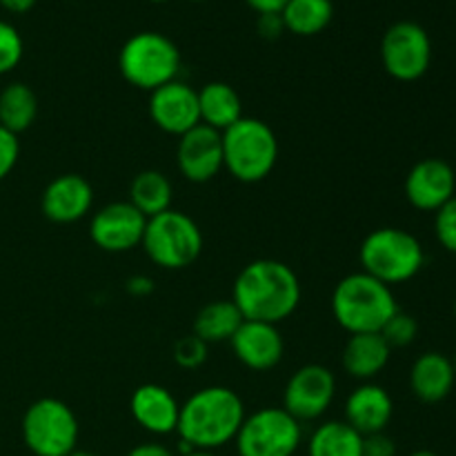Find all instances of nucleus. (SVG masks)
Returning <instances> with one entry per match:
<instances>
[{
	"label": "nucleus",
	"instance_id": "f257e3e1",
	"mask_svg": "<svg viewBox=\"0 0 456 456\" xmlns=\"http://www.w3.org/2000/svg\"><path fill=\"white\" fill-rule=\"evenodd\" d=\"M232 301L245 321L279 325L298 310L301 281L288 263L258 258L236 276Z\"/></svg>",
	"mask_w": 456,
	"mask_h": 456
},
{
	"label": "nucleus",
	"instance_id": "5701e85b",
	"mask_svg": "<svg viewBox=\"0 0 456 456\" xmlns=\"http://www.w3.org/2000/svg\"><path fill=\"white\" fill-rule=\"evenodd\" d=\"M174 187L172 181L159 169H145L134 176L129 185V203L145 218H154L159 214L172 209Z\"/></svg>",
	"mask_w": 456,
	"mask_h": 456
},
{
	"label": "nucleus",
	"instance_id": "f8f14e48",
	"mask_svg": "<svg viewBox=\"0 0 456 456\" xmlns=\"http://www.w3.org/2000/svg\"><path fill=\"white\" fill-rule=\"evenodd\" d=\"M147 218L129 200H116L98 209L89 221V236L102 252L123 254L142 243Z\"/></svg>",
	"mask_w": 456,
	"mask_h": 456
},
{
	"label": "nucleus",
	"instance_id": "c85d7f7f",
	"mask_svg": "<svg viewBox=\"0 0 456 456\" xmlns=\"http://www.w3.org/2000/svg\"><path fill=\"white\" fill-rule=\"evenodd\" d=\"M174 363L183 370H196L208 361V343L200 341L194 332L178 338L172 347Z\"/></svg>",
	"mask_w": 456,
	"mask_h": 456
},
{
	"label": "nucleus",
	"instance_id": "cd10ccee",
	"mask_svg": "<svg viewBox=\"0 0 456 456\" xmlns=\"http://www.w3.org/2000/svg\"><path fill=\"white\" fill-rule=\"evenodd\" d=\"M25 53V43H22L20 31L7 20H0V76L16 69Z\"/></svg>",
	"mask_w": 456,
	"mask_h": 456
},
{
	"label": "nucleus",
	"instance_id": "423d86ee",
	"mask_svg": "<svg viewBox=\"0 0 456 456\" xmlns=\"http://www.w3.org/2000/svg\"><path fill=\"white\" fill-rule=\"evenodd\" d=\"M118 69L132 87L154 92L176 80L181 71V52L165 34L138 31L120 47Z\"/></svg>",
	"mask_w": 456,
	"mask_h": 456
},
{
	"label": "nucleus",
	"instance_id": "4c0bfd02",
	"mask_svg": "<svg viewBox=\"0 0 456 456\" xmlns=\"http://www.w3.org/2000/svg\"><path fill=\"white\" fill-rule=\"evenodd\" d=\"M36 3H38V0H0V4H3V7L12 13L31 12V9L36 7Z\"/></svg>",
	"mask_w": 456,
	"mask_h": 456
},
{
	"label": "nucleus",
	"instance_id": "20e7f679",
	"mask_svg": "<svg viewBox=\"0 0 456 456\" xmlns=\"http://www.w3.org/2000/svg\"><path fill=\"white\" fill-rule=\"evenodd\" d=\"M279 160V138L261 118L243 116L223 132V167L239 183L254 185L274 172Z\"/></svg>",
	"mask_w": 456,
	"mask_h": 456
},
{
	"label": "nucleus",
	"instance_id": "aec40b11",
	"mask_svg": "<svg viewBox=\"0 0 456 456\" xmlns=\"http://www.w3.org/2000/svg\"><path fill=\"white\" fill-rule=\"evenodd\" d=\"M392 347L387 346L381 332L350 334L346 347H343L341 363L343 370L356 381H372L390 363Z\"/></svg>",
	"mask_w": 456,
	"mask_h": 456
},
{
	"label": "nucleus",
	"instance_id": "e433bc0d",
	"mask_svg": "<svg viewBox=\"0 0 456 456\" xmlns=\"http://www.w3.org/2000/svg\"><path fill=\"white\" fill-rule=\"evenodd\" d=\"M127 289L132 294H138V297H145V294H150L154 289V285H151V281L147 276H132L127 281Z\"/></svg>",
	"mask_w": 456,
	"mask_h": 456
},
{
	"label": "nucleus",
	"instance_id": "37998d69",
	"mask_svg": "<svg viewBox=\"0 0 456 456\" xmlns=\"http://www.w3.org/2000/svg\"><path fill=\"white\" fill-rule=\"evenodd\" d=\"M452 365H454V374H456V356L452 359Z\"/></svg>",
	"mask_w": 456,
	"mask_h": 456
},
{
	"label": "nucleus",
	"instance_id": "a878e982",
	"mask_svg": "<svg viewBox=\"0 0 456 456\" xmlns=\"http://www.w3.org/2000/svg\"><path fill=\"white\" fill-rule=\"evenodd\" d=\"M38 116V98L25 83H9L0 92V125L12 134H22Z\"/></svg>",
	"mask_w": 456,
	"mask_h": 456
},
{
	"label": "nucleus",
	"instance_id": "9d476101",
	"mask_svg": "<svg viewBox=\"0 0 456 456\" xmlns=\"http://www.w3.org/2000/svg\"><path fill=\"white\" fill-rule=\"evenodd\" d=\"M383 69L401 83L423 78L432 62V40L419 22L399 20L381 38Z\"/></svg>",
	"mask_w": 456,
	"mask_h": 456
},
{
	"label": "nucleus",
	"instance_id": "c9c22d12",
	"mask_svg": "<svg viewBox=\"0 0 456 456\" xmlns=\"http://www.w3.org/2000/svg\"><path fill=\"white\" fill-rule=\"evenodd\" d=\"M245 3L261 16V13H281L288 0H245Z\"/></svg>",
	"mask_w": 456,
	"mask_h": 456
},
{
	"label": "nucleus",
	"instance_id": "ea45409f",
	"mask_svg": "<svg viewBox=\"0 0 456 456\" xmlns=\"http://www.w3.org/2000/svg\"><path fill=\"white\" fill-rule=\"evenodd\" d=\"M69 456H98L96 452H87V450H74Z\"/></svg>",
	"mask_w": 456,
	"mask_h": 456
},
{
	"label": "nucleus",
	"instance_id": "7ed1b4c3",
	"mask_svg": "<svg viewBox=\"0 0 456 456\" xmlns=\"http://www.w3.org/2000/svg\"><path fill=\"white\" fill-rule=\"evenodd\" d=\"M399 312L390 285L365 272L347 274L332 292V314L350 334L381 332L387 321Z\"/></svg>",
	"mask_w": 456,
	"mask_h": 456
},
{
	"label": "nucleus",
	"instance_id": "1a4fd4ad",
	"mask_svg": "<svg viewBox=\"0 0 456 456\" xmlns=\"http://www.w3.org/2000/svg\"><path fill=\"white\" fill-rule=\"evenodd\" d=\"M303 441L301 423L283 408H261L248 414L236 435L239 456H294Z\"/></svg>",
	"mask_w": 456,
	"mask_h": 456
},
{
	"label": "nucleus",
	"instance_id": "79ce46f5",
	"mask_svg": "<svg viewBox=\"0 0 456 456\" xmlns=\"http://www.w3.org/2000/svg\"><path fill=\"white\" fill-rule=\"evenodd\" d=\"M150 3H167V0H150Z\"/></svg>",
	"mask_w": 456,
	"mask_h": 456
},
{
	"label": "nucleus",
	"instance_id": "b1692460",
	"mask_svg": "<svg viewBox=\"0 0 456 456\" xmlns=\"http://www.w3.org/2000/svg\"><path fill=\"white\" fill-rule=\"evenodd\" d=\"M243 321V314L234 301H214L200 307L199 314H196L194 334L208 346L225 343L232 341Z\"/></svg>",
	"mask_w": 456,
	"mask_h": 456
},
{
	"label": "nucleus",
	"instance_id": "393cba45",
	"mask_svg": "<svg viewBox=\"0 0 456 456\" xmlns=\"http://www.w3.org/2000/svg\"><path fill=\"white\" fill-rule=\"evenodd\" d=\"M307 456H363V436L346 421H328L312 432Z\"/></svg>",
	"mask_w": 456,
	"mask_h": 456
},
{
	"label": "nucleus",
	"instance_id": "dca6fc26",
	"mask_svg": "<svg viewBox=\"0 0 456 456\" xmlns=\"http://www.w3.org/2000/svg\"><path fill=\"white\" fill-rule=\"evenodd\" d=\"M230 346L236 359L254 372H270L285 354V341L279 328L261 321H243Z\"/></svg>",
	"mask_w": 456,
	"mask_h": 456
},
{
	"label": "nucleus",
	"instance_id": "a19ab883",
	"mask_svg": "<svg viewBox=\"0 0 456 456\" xmlns=\"http://www.w3.org/2000/svg\"><path fill=\"white\" fill-rule=\"evenodd\" d=\"M185 456H218V454L205 452V450H194V452H190V454H185Z\"/></svg>",
	"mask_w": 456,
	"mask_h": 456
},
{
	"label": "nucleus",
	"instance_id": "39448f33",
	"mask_svg": "<svg viewBox=\"0 0 456 456\" xmlns=\"http://www.w3.org/2000/svg\"><path fill=\"white\" fill-rule=\"evenodd\" d=\"M365 274L386 285H399L414 279L426 263V252L414 234L401 227H379L370 232L359 249Z\"/></svg>",
	"mask_w": 456,
	"mask_h": 456
},
{
	"label": "nucleus",
	"instance_id": "9b49d317",
	"mask_svg": "<svg viewBox=\"0 0 456 456\" xmlns=\"http://www.w3.org/2000/svg\"><path fill=\"white\" fill-rule=\"evenodd\" d=\"M337 396V379L325 365L310 363L289 377L283 395V410L298 423L323 417Z\"/></svg>",
	"mask_w": 456,
	"mask_h": 456
},
{
	"label": "nucleus",
	"instance_id": "ddd939ff",
	"mask_svg": "<svg viewBox=\"0 0 456 456\" xmlns=\"http://www.w3.org/2000/svg\"><path fill=\"white\" fill-rule=\"evenodd\" d=\"M150 118L165 134L181 138L200 125L199 92L183 80H172L150 92Z\"/></svg>",
	"mask_w": 456,
	"mask_h": 456
},
{
	"label": "nucleus",
	"instance_id": "f3484780",
	"mask_svg": "<svg viewBox=\"0 0 456 456\" xmlns=\"http://www.w3.org/2000/svg\"><path fill=\"white\" fill-rule=\"evenodd\" d=\"M94 190L80 174H61L40 196L43 216L58 225H69L92 212Z\"/></svg>",
	"mask_w": 456,
	"mask_h": 456
},
{
	"label": "nucleus",
	"instance_id": "6e6552de",
	"mask_svg": "<svg viewBox=\"0 0 456 456\" xmlns=\"http://www.w3.org/2000/svg\"><path fill=\"white\" fill-rule=\"evenodd\" d=\"M22 441L34 456H69L78 444V419L61 399L45 396L22 414Z\"/></svg>",
	"mask_w": 456,
	"mask_h": 456
},
{
	"label": "nucleus",
	"instance_id": "f704fd0d",
	"mask_svg": "<svg viewBox=\"0 0 456 456\" xmlns=\"http://www.w3.org/2000/svg\"><path fill=\"white\" fill-rule=\"evenodd\" d=\"M127 456H176L167 445L163 444H141L136 448H132Z\"/></svg>",
	"mask_w": 456,
	"mask_h": 456
},
{
	"label": "nucleus",
	"instance_id": "0eeeda50",
	"mask_svg": "<svg viewBox=\"0 0 456 456\" xmlns=\"http://www.w3.org/2000/svg\"><path fill=\"white\" fill-rule=\"evenodd\" d=\"M141 245L154 265L163 270H185L194 265L203 252V232L185 212L167 209L147 218Z\"/></svg>",
	"mask_w": 456,
	"mask_h": 456
},
{
	"label": "nucleus",
	"instance_id": "c756f323",
	"mask_svg": "<svg viewBox=\"0 0 456 456\" xmlns=\"http://www.w3.org/2000/svg\"><path fill=\"white\" fill-rule=\"evenodd\" d=\"M419 334V323L412 314L408 312H396L390 321L386 323V328L381 330V337L386 338L390 347H405L410 343H414Z\"/></svg>",
	"mask_w": 456,
	"mask_h": 456
},
{
	"label": "nucleus",
	"instance_id": "4be33fe9",
	"mask_svg": "<svg viewBox=\"0 0 456 456\" xmlns=\"http://www.w3.org/2000/svg\"><path fill=\"white\" fill-rule=\"evenodd\" d=\"M199 110L200 123L221 134L243 118V101L239 92L223 80H214L200 87Z\"/></svg>",
	"mask_w": 456,
	"mask_h": 456
},
{
	"label": "nucleus",
	"instance_id": "4468645a",
	"mask_svg": "<svg viewBox=\"0 0 456 456\" xmlns=\"http://www.w3.org/2000/svg\"><path fill=\"white\" fill-rule=\"evenodd\" d=\"M176 163L190 183H209L223 169V134L208 125H196L178 141Z\"/></svg>",
	"mask_w": 456,
	"mask_h": 456
},
{
	"label": "nucleus",
	"instance_id": "a211bd4d",
	"mask_svg": "<svg viewBox=\"0 0 456 456\" xmlns=\"http://www.w3.org/2000/svg\"><path fill=\"white\" fill-rule=\"evenodd\" d=\"M129 412L142 430L156 436H165L176 432L181 403L167 387L145 383L134 390L132 399H129Z\"/></svg>",
	"mask_w": 456,
	"mask_h": 456
},
{
	"label": "nucleus",
	"instance_id": "f03ea898",
	"mask_svg": "<svg viewBox=\"0 0 456 456\" xmlns=\"http://www.w3.org/2000/svg\"><path fill=\"white\" fill-rule=\"evenodd\" d=\"M245 417L243 399L232 387H200L181 405L178 439L194 450L214 452L236 439Z\"/></svg>",
	"mask_w": 456,
	"mask_h": 456
},
{
	"label": "nucleus",
	"instance_id": "6ab92c4d",
	"mask_svg": "<svg viewBox=\"0 0 456 456\" xmlns=\"http://www.w3.org/2000/svg\"><path fill=\"white\" fill-rule=\"evenodd\" d=\"M392 414H395L392 396L387 395L386 387L372 381L361 383L346 401V423H350L361 436L386 432Z\"/></svg>",
	"mask_w": 456,
	"mask_h": 456
},
{
	"label": "nucleus",
	"instance_id": "2eb2a0df",
	"mask_svg": "<svg viewBox=\"0 0 456 456\" xmlns=\"http://www.w3.org/2000/svg\"><path fill=\"white\" fill-rule=\"evenodd\" d=\"M405 196L421 212H436L456 196V176L450 163L423 159L405 176Z\"/></svg>",
	"mask_w": 456,
	"mask_h": 456
},
{
	"label": "nucleus",
	"instance_id": "bb28decb",
	"mask_svg": "<svg viewBox=\"0 0 456 456\" xmlns=\"http://www.w3.org/2000/svg\"><path fill=\"white\" fill-rule=\"evenodd\" d=\"M332 0H288L281 12V20L289 34L316 36L332 22Z\"/></svg>",
	"mask_w": 456,
	"mask_h": 456
},
{
	"label": "nucleus",
	"instance_id": "72a5a7b5",
	"mask_svg": "<svg viewBox=\"0 0 456 456\" xmlns=\"http://www.w3.org/2000/svg\"><path fill=\"white\" fill-rule=\"evenodd\" d=\"M283 20H281V13H261L258 16V34L267 40L279 38L281 31H283Z\"/></svg>",
	"mask_w": 456,
	"mask_h": 456
},
{
	"label": "nucleus",
	"instance_id": "c03bdc74",
	"mask_svg": "<svg viewBox=\"0 0 456 456\" xmlns=\"http://www.w3.org/2000/svg\"><path fill=\"white\" fill-rule=\"evenodd\" d=\"M191 3H205V0H191Z\"/></svg>",
	"mask_w": 456,
	"mask_h": 456
},
{
	"label": "nucleus",
	"instance_id": "58836bf2",
	"mask_svg": "<svg viewBox=\"0 0 456 456\" xmlns=\"http://www.w3.org/2000/svg\"><path fill=\"white\" fill-rule=\"evenodd\" d=\"M410 456H441V454L432 452V450H417V452H412Z\"/></svg>",
	"mask_w": 456,
	"mask_h": 456
},
{
	"label": "nucleus",
	"instance_id": "a18cd8bd",
	"mask_svg": "<svg viewBox=\"0 0 456 456\" xmlns=\"http://www.w3.org/2000/svg\"><path fill=\"white\" fill-rule=\"evenodd\" d=\"M454 316H456V301H454Z\"/></svg>",
	"mask_w": 456,
	"mask_h": 456
},
{
	"label": "nucleus",
	"instance_id": "2f4dec72",
	"mask_svg": "<svg viewBox=\"0 0 456 456\" xmlns=\"http://www.w3.org/2000/svg\"><path fill=\"white\" fill-rule=\"evenodd\" d=\"M18 156H20L18 136L0 125V181H4L13 172V167L18 163Z\"/></svg>",
	"mask_w": 456,
	"mask_h": 456
},
{
	"label": "nucleus",
	"instance_id": "412c9836",
	"mask_svg": "<svg viewBox=\"0 0 456 456\" xmlns=\"http://www.w3.org/2000/svg\"><path fill=\"white\" fill-rule=\"evenodd\" d=\"M456 381L454 365L441 352H426L410 370V387L423 403H441L448 399Z\"/></svg>",
	"mask_w": 456,
	"mask_h": 456
},
{
	"label": "nucleus",
	"instance_id": "473e14b6",
	"mask_svg": "<svg viewBox=\"0 0 456 456\" xmlns=\"http://www.w3.org/2000/svg\"><path fill=\"white\" fill-rule=\"evenodd\" d=\"M363 456H396V444L386 432L363 436Z\"/></svg>",
	"mask_w": 456,
	"mask_h": 456
},
{
	"label": "nucleus",
	"instance_id": "7c9ffc66",
	"mask_svg": "<svg viewBox=\"0 0 456 456\" xmlns=\"http://www.w3.org/2000/svg\"><path fill=\"white\" fill-rule=\"evenodd\" d=\"M435 214L436 240H439L448 252L456 254V196L450 199L444 208L436 209Z\"/></svg>",
	"mask_w": 456,
	"mask_h": 456
}]
</instances>
